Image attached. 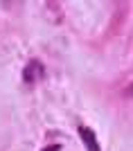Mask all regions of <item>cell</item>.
Wrapping results in <instances>:
<instances>
[{
    "label": "cell",
    "mask_w": 133,
    "mask_h": 151,
    "mask_svg": "<svg viewBox=\"0 0 133 151\" xmlns=\"http://www.w3.org/2000/svg\"><path fill=\"white\" fill-rule=\"evenodd\" d=\"M43 75H45L43 63L41 61H29L25 65V70H23V81L25 83H34V81H38V79H43Z\"/></svg>",
    "instance_id": "obj_1"
},
{
    "label": "cell",
    "mask_w": 133,
    "mask_h": 151,
    "mask_svg": "<svg viewBox=\"0 0 133 151\" xmlns=\"http://www.w3.org/2000/svg\"><path fill=\"white\" fill-rule=\"evenodd\" d=\"M77 131H79V138L83 140V145H86V149L88 151H99V142H97V135L93 131H90L88 126H77Z\"/></svg>",
    "instance_id": "obj_2"
},
{
    "label": "cell",
    "mask_w": 133,
    "mask_h": 151,
    "mask_svg": "<svg viewBox=\"0 0 133 151\" xmlns=\"http://www.w3.org/2000/svg\"><path fill=\"white\" fill-rule=\"evenodd\" d=\"M43 151H61V145H50L47 149H43Z\"/></svg>",
    "instance_id": "obj_3"
},
{
    "label": "cell",
    "mask_w": 133,
    "mask_h": 151,
    "mask_svg": "<svg viewBox=\"0 0 133 151\" xmlns=\"http://www.w3.org/2000/svg\"><path fill=\"white\" fill-rule=\"evenodd\" d=\"M127 95H133V83H131V86L127 88Z\"/></svg>",
    "instance_id": "obj_4"
}]
</instances>
